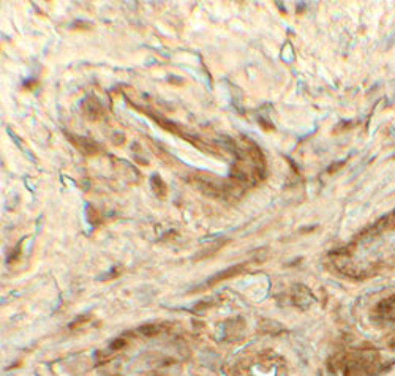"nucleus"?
Segmentation results:
<instances>
[{"label": "nucleus", "mask_w": 395, "mask_h": 376, "mask_svg": "<svg viewBox=\"0 0 395 376\" xmlns=\"http://www.w3.org/2000/svg\"><path fill=\"white\" fill-rule=\"evenodd\" d=\"M152 184H153L155 195L160 198V199H165L166 193H168V188H166V185H165V182H163L160 177H158V176H155V177L152 179Z\"/></svg>", "instance_id": "20e7f679"}, {"label": "nucleus", "mask_w": 395, "mask_h": 376, "mask_svg": "<svg viewBox=\"0 0 395 376\" xmlns=\"http://www.w3.org/2000/svg\"><path fill=\"white\" fill-rule=\"evenodd\" d=\"M141 332L145 334V335H155V334L160 332V329H158L156 326H145V327L141 329Z\"/></svg>", "instance_id": "39448f33"}, {"label": "nucleus", "mask_w": 395, "mask_h": 376, "mask_svg": "<svg viewBox=\"0 0 395 376\" xmlns=\"http://www.w3.org/2000/svg\"><path fill=\"white\" fill-rule=\"evenodd\" d=\"M70 141L73 142L76 149L84 155H97L100 152V145L92 139L81 138V136H79V138L77 136H70Z\"/></svg>", "instance_id": "f257e3e1"}, {"label": "nucleus", "mask_w": 395, "mask_h": 376, "mask_svg": "<svg viewBox=\"0 0 395 376\" xmlns=\"http://www.w3.org/2000/svg\"><path fill=\"white\" fill-rule=\"evenodd\" d=\"M244 269H245V267H244L242 264H239V266H234V267H231V269L223 270V272L217 273L215 277H212V278L207 281V284L204 283V288H206V286H207V288L215 286L217 283H220V281H223V280H226V278H229V277H234V275H237V273H241Z\"/></svg>", "instance_id": "7ed1b4c3"}, {"label": "nucleus", "mask_w": 395, "mask_h": 376, "mask_svg": "<svg viewBox=\"0 0 395 376\" xmlns=\"http://www.w3.org/2000/svg\"><path fill=\"white\" fill-rule=\"evenodd\" d=\"M123 345H125V341H123V340H119V341H114V343L111 345V348H112V349H119V348H122Z\"/></svg>", "instance_id": "423d86ee"}, {"label": "nucleus", "mask_w": 395, "mask_h": 376, "mask_svg": "<svg viewBox=\"0 0 395 376\" xmlns=\"http://www.w3.org/2000/svg\"><path fill=\"white\" fill-rule=\"evenodd\" d=\"M83 109L84 114L92 120H100L101 117L105 116V109L103 106L100 105V101H97L95 98H87L83 103Z\"/></svg>", "instance_id": "f03ea898"}]
</instances>
